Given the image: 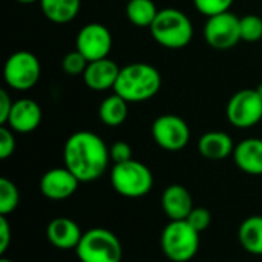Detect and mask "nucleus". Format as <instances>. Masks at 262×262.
I'll return each mask as SVG.
<instances>
[{"instance_id": "20e7f679", "label": "nucleus", "mask_w": 262, "mask_h": 262, "mask_svg": "<svg viewBox=\"0 0 262 262\" xmlns=\"http://www.w3.org/2000/svg\"><path fill=\"white\" fill-rule=\"evenodd\" d=\"M80 262H121L123 246L121 241L107 229L94 227L83 233L77 249Z\"/></svg>"}, {"instance_id": "473e14b6", "label": "nucleus", "mask_w": 262, "mask_h": 262, "mask_svg": "<svg viewBox=\"0 0 262 262\" xmlns=\"http://www.w3.org/2000/svg\"><path fill=\"white\" fill-rule=\"evenodd\" d=\"M256 91H258V94L261 95V98H262V83H261V84H258V88H256Z\"/></svg>"}, {"instance_id": "f257e3e1", "label": "nucleus", "mask_w": 262, "mask_h": 262, "mask_svg": "<svg viewBox=\"0 0 262 262\" xmlns=\"http://www.w3.org/2000/svg\"><path fill=\"white\" fill-rule=\"evenodd\" d=\"M64 166L78 178L80 183H92L104 175L111 161L106 143L94 132H74L63 147Z\"/></svg>"}, {"instance_id": "9d476101", "label": "nucleus", "mask_w": 262, "mask_h": 262, "mask_svg": "<svg viewBox=\"0 0 262 262\" xmlns=\"http://www.w3.org/2000/svg\"><path fill=\"white\" fill-rule=\"evenodd\" d=\"M154 141L167 152L183 150L190 141V129L187 123L172 114L160 115L152 124Z\"/></svg>"}, {"instance_id": "dca6fc26", "label": "nucleus", "mask_w": 262, "mask_h": 262, "mask_svg": "<svg viewBox=\"0 0 262 262\" xmlns=\"http://www.w3.org/2000/svg\"><path fill=\"white\" fill-rule=\"evenodd\" d=\"M83 232L80 230L78 224L71 218H55L46 227V238L48 241L60 250H75Z\"/></svg>"}, {"instance_id": "9b49d317", "label": "nucleus", "mask_w": 262, "mask_h": 262, "mask_svg": "<svg viewBox=\"0 0 262 262\" xmlns=\"http://www.w3.org/2000/svg\"><path fill=\"white\" fill-rule=\"evenodd\" d=\"M75 45L89 61L106 58L112 49V34L101 23H88L78 31Z\"/></svg>"}, {"instance_id": "1a4fd4ad", "label": "nucleus", "mask_w": 262, "mask_h": 262, "mask_svg": "<svg viewBox=\"0 0 262 262\" xmlns=\"http://www.w3.org/2000/svg\"><path fill=\"white\" fill-rule=\"evenodd\" d=\"M239 17L227 11L218 15L207 17L204 25V38L216 51L232 49L238 41H241V26Z\"/></svg>"}, {"instance_id": "aec40b11", "label": "nucleus", "mask_w": 262, "mask_h": 262, "mask_svg": "<svg viewBox=\"0 0 262 262\" xmlns=\"http://www.w3.org/2000/svg\"><path fill=\"white\" fill-rule=\"evenodd\" d=\"M238 239L246 252L262 256V215L249 216L241 223Z\"/></svg>"}, {"instance_id": "39448f33", "label": "nucleus", "mask_w": 262, "mask_h": 262, "mask_svg": "<svg viewBox=\"0 0 262 262\" xmlns=\"http://www.w3.org/2000/svg\"><path fill=\"white\" fill-rule=\"evenodd\" d=\"M111 184L114 190L124 198H141L152 190L154 175L146 164L132 158L126 163L114 164Z\"/></svg>"}, {"instance_id": "b1692460", "label": "nucleus", "mask_w": 262, "mask_h": 262, "mask_svg": "<svg viewBox=\"0 0 262 262\" xmlns=\"http://www.w3.org/2000/svg\"><path fill=\"white\" fill-rule=\"evenodd\" d=\"M239 26H241V40L249 41V43H255V41H259L262 38L261 17H258L255 14L244 15L239 20Z\"/></svg>"}, {"instance_id": "f3484780", "label": "nucleus", "mask_w": 262, "mask_h": 262, "mask_svg": "<svg viewBox=\"0 0 262 262\" xmlns=\"http://www.w3.org/2000/svg\"><path fill=\"white\" fill-rule=\"evenodd\" d=\"M233 160L239 170L249 175H262V140L246 138L235 146Z\"/></svg>"}, {"instance_id": "c85d7f7f", "label": "nucleus", "mask_w": 262, "mask_h": 262, "mask_svg": "<svg viewBox=\"0 0 262 262\" xmlns=\"http://www.w3.org/2000/svg\"><path fill=\"white\" fill-rule=\"evenodd\" d=\"M109 152H111V160L114 161V164L126 163V161L132 160V147L126 141H117V143H114L109 147Z\"/></svg>"}, {"instance_id": "7ed1b4c3", "label": "nucleus", "mask_w": 262, "mask_h": 262, "mask_svg": "<svg viewBox=\"0 0 262 262\" xmlns=\"http://www.w3.org/2000/svg\"><path fill=\"white\" fill-rule=\"evenodd\" d=\"M149 29L154 40L167 49H181L187 46L193 37V25L190 18L175 8L160 9Z\"/></svg>"}, {"instance_id": "cd10ccee", "label": "nucleus", "mask_w": 262, "mask_h": 262, "mask_svg": "<svg viewBox=\"0 0 262 262\" xmlns=\"http://www.w3.org/2000/svg\"><path fill=\"white\" fill-rule=\"evenodd\" d=\"M15 150V137L14 130H11L8 126H0V158L6 160L9 158Z\"/></svg>"}, {"instance_id": "72a5a7b5", "label": "nucleus", "mask_w": 262, "mask_h": 262, "mask_svg": "<svg viewBox=\"0 0 262 262\" xmlns=\"http://www.w3.org/2000/svg\"><path fill=\"white\" fill-rule=\"evenodd\" d=\"M0 262H14V261H11V259H8V258H0Z\"/></svg>"}, {"instance_id": "c756f323", "label": "nucleus", "mask_w": 262, "mask_h": 262, "mask_svg": "<svg viewBox=\"0 0 262 262\" xmlns=\"http://www.w3.org/2000/svg\"><path fill=\"white\" fill-rule=\"evenodd\" d=\"M12 104L14 101L11 100L9 94L2 89L0 91V124L5 126L8 118H9V114H11V109H12Z\"/></svg>"}, {"instance_id": "ddd939ff", "label": "nucleus", "mask_w": 262, "mask_h": 262, "mask_svg": "<svg viewBox=\"0 0 262 262\" xmlns=\"http://www.w3.org/2000/svg\"><path fill=\"white\" fill-rule=\"evenodd\" d=\"M41 123V107L31 98H20L14 101L9 118L5 126L18 134L34 132Z\"/></svg>"}, {"instance_id": "6e6552de", "label": "nucleus", "mask_w": 262, "mask_h": 262, "mask_svg": "<svg viewBox=\"0 0 262 262\" xmlns=\"http://www.w3.org/2000/svg\"><path fill=\"white\" fill-rule=\"evenodd\" d=\"M227 120L238 129H249L262 120V98L256 89L238 91L227 103Z\"/></svg>"}, {"instance_id": "4be33fe9", "label": "nucleus", "mask_w": 262, "mask_h": 262, "mask_svg": "<svg viewBox=\"0 0 262 262\" xmlns=\"http://www.w3.org/2000/svg\"><path fill=\"white\" fill-rule=\"evenodd\" d=\"M158 11L154 0H130L126 5V15L137 28H150Z\"/></svg>"}, {"instance_id": "5701e85b", "label": "nucleus", "mask_w": 262, "mask_h": 262, "mask_svg": "<svg viewBox=\"0 0 262 262\" xmlns=\"http://www.w3.org/2000/svg\"><path fill=\"white\" fill-rule=\"evenodd\" d=\"M18 203L20 193L17 186L8 178H0V215L8 216L17 209Z\"/></svg>"}, {"instance_id": "a211bd4d", "label": "nucleus", "mask_w": 262, "mask_h": 262, "mask_svg": "<svg viewBox=\"0 0 262 262\" xmlns=\"http://www.w3.org/2000/svg\"><path fill=\"white\" fill-rule=\"evenodd\" d=\"M198 149L204 158L212 161H220V160H226L233 154L235 144L229 134L221 130H210L200 138Z\"/></svg>"}, {"instance_id": "2f4dec72", "label": "nucleus", "mask_w": 262, "mask_h": 262, "mask_svg": "<svg viewBox=\"0 0 262 262\" xmlns=\"http://www.w3.org/2000/svg\"><path fill=\"white\" fill-rule=\"evenodd\" d=\"M18 3H23V5H31V3H35V2H40V0H17Z\"/></svg>"}, {"instance_id": "7c9ffc66", "label": "nucleus", "mask_w": 262, "mask_h": 262, "mask_svg": "<svg viewBox=\"0 0 262 262\" xmlns=\"http://www.w3.org/2000/svg\"><path fill=\"white\" fill-rule=\"evenodd\" d=\"M11 243V227L6 216L0 215V253H5Z\"/></svg>"}, {"instance_id": "393cba45", "label": "nucleus", "mask_w": 262, "mask_h": 262, "mask_svg": "<svg viewBox=\"0 0 262 262\" xmlns=\"http://www.w3.org/2000/svg\"><path fill=\"white\" fill-rule=\"evenodd\" d=\"M89 60L80 52V51H72L64 55L61 61V68L68 75H83L86 68H88Z\"/></svg>"}, {"instance_id": "0eeeda50", "label": "nucleus", "mask_w": 262, "mask_h": 262, "mask_svg": "<svg viewBox=\"0 0 262 262\" xmlns=\"http://www.w3.org/2000/svg\"><path fill=\"white\" fill-rule=\"evenodd\" d=\"M41 75V66L38 58L29 51H17L11 54L3 66L5 83L18 92L32 89Z\"/></svg>"}, {"instance_id": "423d86ee", "label": "nucleus", "mask_w": 262, "mask_h": 262, "mask_svg": "<svg viewBox=\"0 0 262 262\" xmlns=\"http://www.w3.org/2000/svg\"><path fill=\"white\" fill-rule=\"evenodd\" d=\"M161 249L172 262H187L195 258L200 249V232L186 220L169 221L161 233Z\"/></svg>"}, {"instance_id": "a878e982", "label": "nucleus", "mask_w": 262, "mask_h": 262, "mask_svg": "<svg viewBox=\"0 0 262 262\" xmlns=\"http://www.w3.org/2000/svg\"><path fill=\"white\" fill-rule=\"evenodd\" d=\"M235 0H193L195 8L206 17L218 15L230 11Z\"/></svg>"}, {"instance_id": "f704fd0d", "label": "nucleus", "mask_w": 262, "mask_h": 262, "mask_svg": "<svg viewBox=\"0 0 262 262\" xmlns=\"http://www.w3.org/2000/svg\"><path fill=\"white\" fill-rule=\"evenodd\" d=\"M124 2H126V3H127V2H130V0H124Z\"/></svg>"}, {"instance_id": "2eb2a0df", "label": "nucleus", "mask_w": 262, "mask_h": 262, "mask_svg": "<svg viewBox=\"0 0 262 262\" xmlns=\"http://www.w3.org/2000/svg\"><path fill=\"white\" fill-rule=\"evenodd\" d=\"M161 207L170 221H183L187 220L195 206L190 192L184 186L170 184L163 192Z\"/></svg>"}, {"instance_id": "f8f14e48", "label": "nucleus", "mask_w": 262, "mask_h": 262, "mask_svg": "<svg viewBox=\"0 0 262 262\" xmlns=\"http://www.w3.org/2000/svg\"><path fill=\"white\" fill-rule=\"evenodd\" d=\"M78 178L64 166L45 172L40 180V192L52 201H61L72 196L78 189Z\"/></svg>"}, {"instance_id": "f03ea898", "label": "nucleus", "mask_w": 262, "mask_h": 262, "mask_svg": "<svg viewBox=\"0 0 262 262\" xmlns=\"http://www.w3.org/2000/svg\"><path fill=\"white\" fill-rule=\"evenodd\" d=\"M161 89V74L147 63H130L120 69L114 92L127 103H143Z\"/></svg>"}, {"instance_id": "bb28decb", "label": "nucleus", "mask_w": 262, "mask_h": 262, "mask_svg": "<svg viewBox=\"0 0 262 262\" xmlns=\"http://www.w3.org/2000/svg\"><path fill=\"white\" fill-rule=\"evenodd\" d=\"M196 232H204L209 229L210 223H212V215L209 212V209L206 207H193V210L190 212V215L186 220Z\"/></svg>"}, {"instance_id": "412c9836", "label": "nucleus", "mask_w": 262, "mask_h": 262, "mask_svg": "<svg viewBox=\"0 0 262 262\" xmlns=\"http://www.w3.org/2000/svg\"><path fill=\"white\" fill-rule=\"evenodd\" d=\"M127 101L121 98L118 94H112L106 97L100 107H98V117L103 121V124L109 127H117L121 126L126 118H127Z\"/></svg>"}, {"instance_id": "6ab92c4d", "label": "nucleus", "mask_w": 262, "mask_h": 262, "mask_svg": "<svg viewBox=\"0 0 262 262\" xmlns=\"http://www.w3.org/2000/svg\"><path fill=\"white\" fill-rule=\"evenodd\" d=\"M43 15L57 25L72 21L80 11L81 0H40Z\"/></svg>"}, {"instance_id": "4468645a", "label": "nucleus", "mask_w": 262, "mask_h": 262, "mask_svg": "<svg viewBox=\"0 0 262 262\" xmlns=\"http://www.w3.org/2000/svg\"><path fill=\"white\" fill-rule=\"evenodd\" d=\"M120 69L121 68L107 57L95 60V61H89L83 74V80L89 89L97 91V92H104V91L114 89Z\"/></svg>"}]
</instances>
